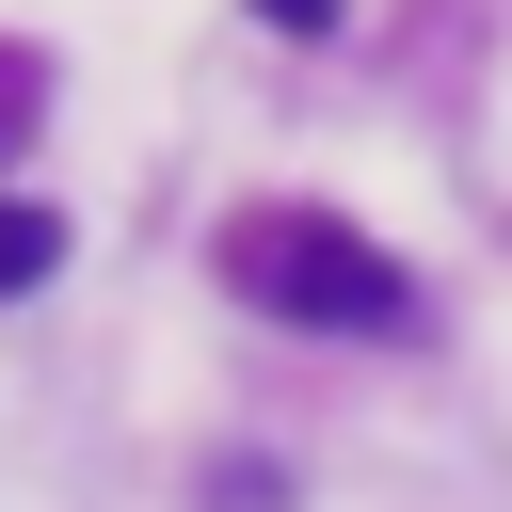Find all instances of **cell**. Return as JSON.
Wrapping results in <instances>:
<instances>
[{
    "mask_svg": "<svg viewBox=\"0 0 512 512\" xmlns=\"http://www.w3.org/2000/svg\"><path fill=\"white\" fill-rule=\"evenodd\" d=\"M224 288L272 304V320H320V336H400L416 320V272L336 208H240L224 224Z\"/></svg>",
    "mask_w": 512,
    "mask_h": 512,
    "instance_id": "cell-1",
    "label": "cell"
},
{
    "mask_svg": "<svg viewBox=\"0 0 512 512\" xmlns=\"http://www.w3.org/2000/svg\"><path fill=\"white\" fill-rule=\"evenodd\" d=\"M48 256H64V224H48V208H16V192H0V304H16V288H32V272H48Z\"/></svg>",
    "mask_w": 512,
    "mask_h": 512,
    "instance_id": "cell-2",
    "label": "cell"
},
{
    "mask_svg": "<svg viewBox=\"0 0 512 512\" xmlns=\"http://www.w3.org/2000/svg\"><path fill=\"white\" fill-rule=\"evenodd\" d=\"M256 16H272V32H336V0H256Z\"/></svg>",
    "mask_w": 512,
    "mask_h": 512,
    "instance_id": "cell-4",
    "label": "cell"
},
{
    "mask_svg": "<svg viewBox=\"0 0 512 512\" xmlns=\"http://www.w3.org/2000/svg\"><path fill=\"white\" fill-rule=\"evenodd\" d=\"M32 112H48V48H0V160L32 144Z\"/></svg>",
    "mask_w": 512,
    "mask_h": 512,
    "instance_id": "cell-3",
    "label": "cell"
}]
</instances>
